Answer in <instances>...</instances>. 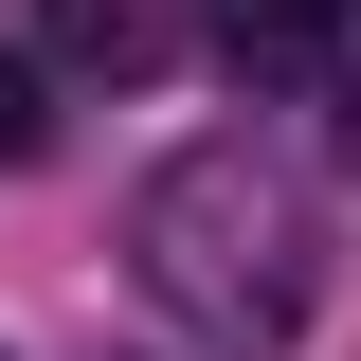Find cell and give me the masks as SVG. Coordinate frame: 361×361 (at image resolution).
<instances>
[{"label": "cell", "mask_w": 361, "mask_h": 361, "mask_svg": "<svg viewBox=\"0 0 361 361\" xmlns=\"http://www.w3.org/2000/svg\"><path fill=\"white\" fill-rule=\"evenodd\" d=\"M343 163H361V90H343Z\"/></svg>", "instance_id": "cell-5"}, {"label": "cell", "mask_w": 361, "mask_h": 361, "mask_svg": "<svg viewBox=\"0 0 361 361\" xmlns=\"http://www.w3.org/2000/svg\"><path fill=\"white\" fill-rule=\"evenodd\" d=\"M37 145H54V73H37V54H0V163H37Z\"/></svg>", "instance_id": "cell-4"}, {"label": "cell", "mask_w": 361, "mask_h": 361, "mask_svg": "<svg viewBox=\"0 0 361 361\" xmlns=\"http://www.w3.org/2000/svg\"><path fill=\"white\" fill-rule=\"evenodd\" d=\"M54 54H73V73H163L180 0H54Z\"/></svg>", "instance_id": "cell-3"}, {"label": "cell", "mask_w": 361, "mask_h": 361, "mask_svg": "<svg viewBox=\"0 0 361 361\" xmlns=\"http://www.w3.org/2000/svg\"><path fill=\"white\" fill-rule=\"evenodd\" d=\"M217 54L253 90H307L325 54H343V0H217Z\"/></svg>", "instance_id": "cell-2"}, {"label": "cell", "mask_w": 361, "mask_h": 361, "mask_svg": "<svg viewBox=\"0 0 361 361\" xmlns=\"http://www.w3.org/2000/svg\"><path fill=\"white\" fill-rule=\"evenodd\" d=\"M145 271H163L217 343H289V325H307V217H289L253 163H180L163 199H145Z\"/></svg>", "instance_id": "cell-1"}]
</instances>
